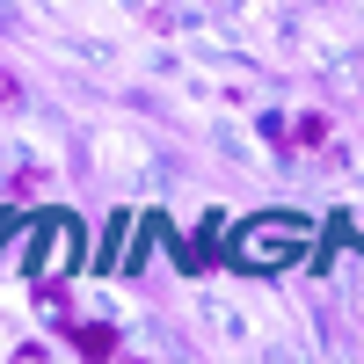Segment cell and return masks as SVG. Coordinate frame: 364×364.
<instances>
[{
	"mask_svg": "<svg viewBox=\"0 0 364 364\" xmlns=\"http://www.w3.org/2000/svg\"><path fill=\"white\" fill-rule=\"evenodd\" d=\"M299 255H306V226H299L291 211H262V226L240 233V262H248V269H269V262L284 269Z\"/></svg>",
	"mask_w": 364,
	"mask_h": 364,
	"instance_id": "cell-1",
	"label": "cell"
},
{
	"mask_svg": "<svg viewBox=\"0 0 364 364\" xmlns=\"http://www.w3.org/2000/svg\"><path fill=\"white\" fill-rule=\"evenodd\" d=\"M66 343H73L80 357H117V328H109V321H73Z\"/></svg>",
	"mask_w": 364,
	"mask_h": 364,
	"instance_id": "cell-2",
	"label": "cell"
},
{
	"mask_svg": "<svg viewBox=\"0 0 364 364\" xmlns=\"http://www.w3.org/2000/svg\"><path fill=\"white\" fill-rule=\"evenodd\" d=\"M291 139H299V146H321V139H328V117H321V109H306V117H299V132H291Z\"/></svg>",
	"mask_w": 364,
	"mask_h": 364,
	"instance_id": "cell-3",
	"label": "cell"
},
{
	"mask_svg": "<svg viewBox=\"0 0 364 364\" xmlns=\"http://www.w3.org/2000/svg\"><path fill=\"white\" fill-rule=\"evenodd\" d=\"M15 95H22V87H15V73L0 66V109H15Z\"/></svg>",
	"mask_w": 364,
	"mask_h": 364,
	"instance_id": "cell-4",
	"label": "cell"
}]
</instances>
